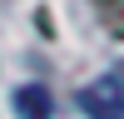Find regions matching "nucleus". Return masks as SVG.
Segmentation results:
<instances>
[{"label":"nucleus","instance_id":"nucleus-2","mask_svg":"<svg viewBox=\"0 0 124 119\" xmlns=\"http://www.w3.org/2000/svg\"><path fill=\"white\" fill-rule=\"evenodd\" d=\"M15 114H20V119H50V114H55L50 89H45V84H25V89H15Z\"/></svg>","mask_w":124,"mask_h":119},{"label":"nucleus","instance_id":"nucleus-1","mask_svg":"<svg viewBox=\"0 0 124 119\" xmlns=\"http://www.w3.org/2000/svg\"><path fill=\"white\" fill-rule=\"evenodd\" d=\"M79 109H85V119H124V60L79 89Z\"/></svg>","mask_w":124,"mask_h":119}]
</instances>
